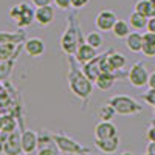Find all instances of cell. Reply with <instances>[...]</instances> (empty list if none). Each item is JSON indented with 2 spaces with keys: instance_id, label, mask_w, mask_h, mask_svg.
I'll use <instances>...</instances> for the list:
<instances>
[{
  "instance_id": "28",
  "label": "cell",
  "mask_w": 155,
  "mask_h": 155,
  "mask_svg": "<svg viewBox=\"0 0 155 155\" xmlns=\"http://www.w3.org/2000/svg\"><path fill=\"white\" fill-rule=\"evenodd\" d=\"M146 140L147 141H155V123H150V126L146 130Z\"/></svg>"
},
{
  "instance_id": "23",
  "label": "cell",
  "mask_w": 155,
  "mask_h": 155,
  "mask_svg": "<svg viewBox=\"0 0 155 155\" xmlns=\"http://www.w3.org/2000/svg\"><path fill=\"white\" fill-rule=\"evenodd\" d=\"M115 115H118L115 110V107L107 101V104H102L99 109H98V118L101 121H112L115 118Z\"/></svg>"
},
{
  "instance_id": "6",
  "label": "cell",
  "mask_w": 155,
  "mask_h": 155,
  "mask_svg": "<svg viewBox=\"0 0 155 155\" xmlns=\"http://www.w3.org/2000/svg\"><path fill=\"white\" fill-rule=\"evenodd\" d=\"M78 34H79V28L78 27L73 28V22H71V25L67 27V31L64 33V36L61 39V48H62V51L65 54L74 56L78 47L82 44V42L79 44V37H78Z\"/></svg>"
},
{
  "instance_id": "8",
  "label": "cell",
  "mask_w": 155,
  "mask_h": 155,
  "mask_svg": "<svg viewBox=\"0 0 155 155\" xmlns=\"http://www.w3.org/2000/svg\"><path fill=\"white\" fill-rule=\"evenodd\" d=\"M116 20H118V17H116L115 11H112V9H101L96 14V17H95V27L101 33H109V31H112Z\"/></svg>"
},
{
  "instance_id": "19",
  "label": "cell",
  "mask_w": 155,
  "mask_h": 155,
  "mask_svg": "<svg viewBox=\"0 0 155 155\" xmlns=\"http://www.w3.org/2000/svg\"><path fill=\"white\" fill-rule=\"evenodd\" d=\"M146 58H155V33L146 31L143 34V50H141Z\"/></svg>"
},
{
  "instance_id": "11",
  "label": "cell",
  "mask_w": 155,
  "mask_h": 155,
  "mask_svg": "<svg viewBox=\"0 0 155 155\" xmlns=\"http://www.w3.org/2000/svg\"><path fill=\"white\" fill-rule=\"evenodd\" d=\"M118 135V129L112 121H101L95 126L93 130V137L95 140H106V138H112Z\"/></svg>"
},
{
  "instance_id": "33",
  "label": "cell",
  "mask_w": 155,
  "mask_h": 155,
  "mask_svg": "<svg viewBox=\"0 0 155 155\" xmlns=\"http://www.w3.org/2000/svg\"><path fill=\"white\" fill-rule=\"evenodd\" d=\"M147 85H149L150 88H155V71H152V73L149 74V82H147Z\"/></svg>"
},
{
  "instance_id": "10",
  "label": "cell",
  "mask_w": 155,
  "mask_h": 155,
  "mask_svg": "<svg viewBox=\"0 0 155 155\" xmlns=\"http://www.w3.org/2000/svg\"><path fill=\"white\" fill-rule=\"evenodd\" d=\"M20 144H22V152L23 153H34V152H37V146H39L37 132H34V130H23L20 134Z\"/></svg>"
},
{
  "instance_id": "25",
  "label": "cell",
  "mask_w": 155,
  "mask_h": 155,
  "mask_svg": "<svg viewBox=\"0 0 155 155\" xmlns=\"http://www.w3.org/2000/svg\"><path fill=\"white\" fill-rule=\"evenodd\" d=\"M2 130L6 132V134L14 132L16 130V121H14V118H11V116H5V118H3V129H2Z\"/></svg>"
},
{
  "instance_id": "13",
  "label": "cell",
  "mask_w": 155,
  "mask_h": 155,
  "mask_svg": "<svg viewBox=\"0 0 155 155\" xmlns=\"http://www.w3.org/2000/svg\"><path fill=\"white\" fill-rule=\"evenodd\" d=\"M96 56H98V50L93 48L92 45H88L87 42H84V44H81L79 47H78L76 53H74V61L78 64H82L84 65V64L95 59Z\"/></svg>"
},
{
  "instance_id": "7",
  "label": "cell",
  "mask_w": 155,
  "mask_h": 155,
  "mask_svg": "<svg viewBox=\"0 0 155 155\" xmlns=\"http://www.w3.org/2000/svg\"><path fill=\"white\" fill-rule=\"evenodd\" d=\"M37 138H39V146H37V152L39 155H56V153H61L59 152V147L54 141V137L53 134H50L48 130L42 129L41 132L37 134Z\"/></svg>"
},
{
  "instance_id": "5",
  "label": "cell",
  "mask_w": 155,
  "mask_h": 155,
  "mask_svg": "<svg viewBox=\"0 0 155 155\" xmlns=\"http://www.w3.org/2000/svg\"><path fill=\"white\" fill-rule=\"evenodd\" d=\"M53 137H54V141H56L61 153H88L90 152L88 147H84L76 140L64 135V134H53Z\"/></svg>"
},
{
  "instance_id": "9",
  "label": "cell",
  "mask_w": 155,
  "mask_h": 155,
  "mask_svg": "<svg viewBox=\"0 0 155 155\" xmlns=\"http://www.w3.org/2000/svg\"><path fill=\"white\" fill-rule=\"evenodd\" d=\"M54 20V8L51 5L37 6L34 11V22L39 27H48Z\"/></svg>"
},
{
  "instance_id": "20",
  "label": "cell",
  "mask_w": 155,
  "mask_h": 155,
  "mask_svg": "<svg viewBox=\"0 0 155 155\" xmlns=\"http://www.w3.org/2000/svg\"><path fill=\"white\" fill-rule=\"evenodd\" d=\"M130 23L126 22V20H116V23L113 25L112 28V34L116 37V39H126L129 34H130Z\"/></svg>"
},
{
  "instance_id": "30",
  "label": "cell",
  "mask_w": 155,
  "mask_h": 155,
  "mask_svg": "<svg viewBox=\"0 0 155 155\" xmlns=\"http://www.w3.org/2000/svg\"><path fill=\"white\" fill-rule=\"evenodd\" d=\"M53 0H31V3L37 8V6H45V5H51Z\"/></svg>"
},
{
  "instance_id": "18",
  "label": "cell",
  "mask_w": 155,
  "mask_h": 155,
  "mask_svg": "<svg viewBox=\"0 0 155 155\" xmlns=\"http://www.w3.org/2000/svg\"><path fill=\"white\" fill-rule=\"evenodd\" d=\"M6 153H19L22 152V144H20V135H17L16 132H11L5 141V149H3Z\"/></svg>"
},
{
  "instance_id": "1",
  "label": "cell",
  "mask_w": 155,
  "mask_h": 155,
  "mask_svg": "<svg viewBox=\"0 0 155 155\" xmlns=\"http://www.w3.org/2000/svg\"><path fill=\"white\" fill-rule=\"evenodd\" d=\"M93 81H90L88 78L85 76L84 71H79L74 64L70 62V73H68V87L70 90L74 93V96L81 98L82 101H87L88 96L92 95L93 90Z\"/></svg>"
},
{
  "instance_id": "21",
  "label": "cell",
  "mask_w": 155,
  "mask_h": 155,
  "mask_svg": "<svg viewBox=\"0 0 155 155\" xmlns=\"http://www.w3.org/2000/svg\"><path fill=\"white\" fill-rule=\"evenodd\" d=\"M134 9H135L137 12H140V14L146 16L147 19L155 16V6L152 5L150 0H137Z\"/></svg>"
},
{
  "instance_id": "15",
  "label": "cell",
  "mask_w": 155,
  "mask_h": 155,
  "mask_svg": "<svg viewBox=\"0 0 155 155\" xmlns=\"http://www.w3.org/2000/svg\"><path fill=\"white\" fill-rule=\"evenodd\" d=\"M95 146L102 153H115L120 147V135L106 140H95Z\"/></svg>"
},
{
  "instance_id": "27",
  "label": "cell",
  "mask_w": 155,
  "mask_h": 155,
  "mask_svg": "<svg viewBox=\"0 0 155 155\" xmlns=\"http://www.w3.org/2000/svg\"><path fill=\"white\" fill-rule=\"evenodd\" d=\"M53 3L61 11H68L71 8V0H53Z\"/></svg>"
},
{
  "instance_id": "26",
  "label": "cell",
  "mask_w": 155,
  "mask_h": 155,
  "mask_svg": "<svg viewBox=\"0 0 155 155\" xmlns=\"http://www.w3.org/2000/svg\"><path fill=\"white\" fill-rule=\"evenodd\" d=\"M143 99L147 102L149 106L155 107V88H150V87H149V90L143 95Z\"/></svg>"
},
{
  "instance_id": "32",
  "label": "cell",
  "mask_w": 155,
  "mask_h": 155,
  "mask_svg": "<svg viewBox=\"0 0 155 155\" xmlns=\"http://www.w3.org/2000/svg\"><path fill=\"white\" fill-rule=\"evenodd\" d=\"M146 153L147 155H155V141H149V143H147Z\"/></svg>"
},
{
  "instance_id": "12",
  "label": "cell",
  "mask_w": 155,
  "mask_h": 155,
  "mask_svg": "<svg viewBox=\"0 0 155 155\" xmlns=\"http://www.w3.org/2000/svg\"><path fill=\"white\" fill-rule=\"evenodd\" d=\"M104 56L106 54H98L95 59H92L90 62L84 64L82 71L85 73V76L88 78L90 81L95 82L98 78H99V74L102 73V59H104Z\"/></svg>"
},
{
  "instance_id": "17",
  "label": "cell",
  "mask_w": 155,
  "mask_h": 155,
  "mask_svg": "<svg viewBox=\"0 0 155 155\" xmlns=\"http://www.w3.org/2000/svg\"><path fill=\"white\" fill-rule=\"evenodd\" d=\"M116 81H118V78H116L115 73L102 71V73L99 74V78L95 81V84H96V87H98L99 90H102V92H107V90H110V88L115 85Z\"/></svg>"
},
{
  "instance_id": "22",
  "label": "cell",
  "mask_w": 155,
  "mask_h": 155,
  "mask_svg": "<svg viewBox=\"0 0 155 155\" xmlns=\"http://www.w3.org/2000/svg\"><path fill=\"white\" fill-rule=\"evenodd\" d=\"M147 17L140 14V12H137L134 9V12H130V16H129V23H130V27L134 30H146L147 27Z\"/></svg>"
},
{
  "instance_id": "3",
  "label": "cell",
  "mask_w": 155,
  "mask_h": 155,
  "mask_svg": "<svg viewBox=\"0 0 155 155\" xmlns=\"http://www.w3.org/2000/svg\"><path fill=\"white\" fill-rule=\"evenodd\" d=\"M8 16L19 28H25L34 22V11L31 9V6L28 3H23V2L9 8Z\"/></svg>"
},
{
  "instance_id": "36",
  "label": "cell",
  "mask_w": 155,
  "mask_h": 155,
  "mask_svg": "<svg viewBox=\"0 0 155 155\" xmlns=\"http://www.w3.org/2000/svg\"><path fill=\"white\" fill-rule=\"evenodd\" d=\"M150 2H152V5H153V6H155V0H150Z\"/></svg>"
},
{
  "instance_id": "16",
  "label": "cell",
  "mask_w": 155,
  "mask_h": 155,
  "mask_svg": "<svg viewBox=\"0 0 155 155\" xmlns=\"http://www.w3.org/2000/svg\"><path fill=\"white\" fill-rule=\"evenodd\" d=\"M124 44H126V48L132 53H141L143 50V34L138 33V31H130L126 39H124Z\"/></svg>"
},
{
  "instance_id": "29",
  "label": "cell",
  "mask_w": 155,
  "mask_h": 155,
  "mask_svg": "<svg viewBox=\"0 0 155 155\" xmlns=\"http://www.w3.org/2000/svg\"><path fill=\"white\" fill-rule=\"evenodd\" d=\"M90 0H71V8L74 9H82L88 5Z\"/></svg>"
},
{
  "instance_id": "35",
  "label": "cell",
  "mask_w": 155,
  "mask_h": 155,
  "mask_svg": "<svg viewBox=\"0 0 155 155\" xmlns=\"http://www.w3.org/2000/svg\"><path fill=\"white\" fill-rule=\"evenodd\" d=\"M153 116H155V107H153ZM152 123H155V118L152 120Z\"/></svg>"
},
{
  "instance_id": "14",
  "label": "cell",
  "mask_w": 155,
  "mask_h": 155,
  "mask_svg": "<svg viewBox=\"0 0 155 155\" xmlns=\"http://www.w3.org/2000/svg\"><path fill=\"white\" fill-rule=\"evenodd\" d=\"M23 50H25V53H27L28 56H31V58H41L45 53V44H44L42 39L31 37L25 42Z\"/></svg>"
},
{
  "instance_id": "4",
  "label": "cell",
  "mask_w": 155,
  "mask_h": 155,
  "mask_svg": "<svg viewBox=\"0 0 155 155\" xmlns=\"http://www.w3.org/2000/svg\"><path fill=\"white\" fill-rule=\"evenodd\" d=\"M149 70L147 67L144 65L143 62H135L134 65L129 68V73H127V81L130 82L132 87L135 88H143L147 85L149 82Z\"/></svg>"
},
{
  "instance_id": "24",
  "label": "cell",
  "mask_w": 155,
  "mask_h": 155,
  "mask_svg": "<svg viewBox=\"0 0 155 155\" xmlns=\"http://www.w3.org/2000/svg\"><path fill=\"white\" fill-rule=\"evenodd\" d=\"M85 42H87L88 45H92L93 48L99 50V48L102 47V44H104V37H102V34H101L99 30H98V31H92V33H88V34L85 36Z\"/></svg>"
},
{
  "instance_id": "31",
  "label": "cell",
  "mask_w": 155,
  "mask_h": 155,
  "mask_svg": "<svg viewBox=\"0 0 155 155\" xmlns=\"http://www.w3.org/2000/svg\"><path fill=\"white\" fill-rule=\"evenodd\" d=\"M146 30H147V31H150V33H155V16H153V17H149Z\"/></svg>"
},
{
  "instance_id": "2",
  "label": "cell",
  "mask_w": 155,
  "mask_h": 155,
  "mask_svg": "<svg viewBox=\"0 0 155 155\" xmlns=\"http://www.w3.org/2000/svg\"><path fill=\"white\" fill-rule=\"evenodd\" d=\"M109 102L115 107L116 113L121 116H134L141 113V110H143V106L135 98L127 95H115L109 99Z\"/></svg>"
},
{
  "instance_id": "34",
  "label": "cell",
  "mask_w": 155,
  "mask_h": 155,
  "mask_svg": "<svg viewBox=\"0 0 155 155\" xmlns=\"http://www.w3.org/2000/svg\"><path fill=\"white\" fill-rule=\"evenodd\" d=\"M2 129H3V118L0 116V130H2Z\"/></svg>"
}]
</instances>
